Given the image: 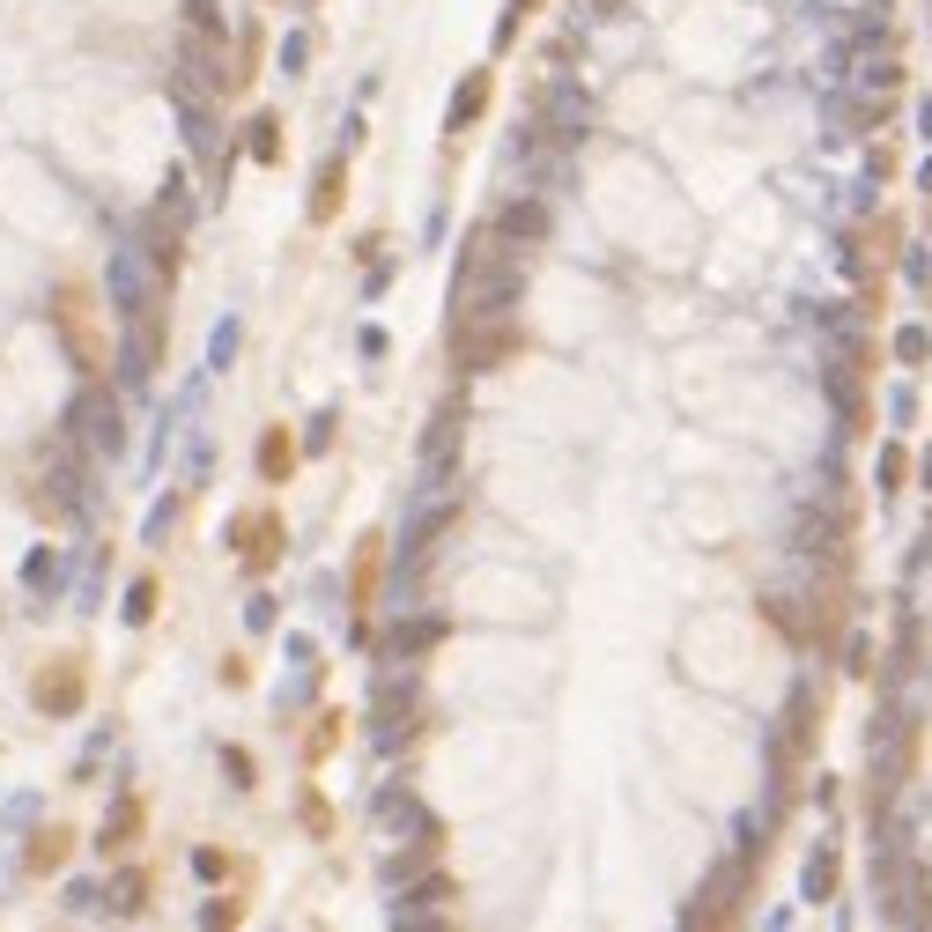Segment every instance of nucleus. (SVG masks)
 <instances>
[{
	"label": "nucleus",
	"instance_id": "obj_1",
	"mask_svg": "<svg viewBox=\"0 0 932 932\" xmlns=\"http://www.w3.org/2000/svg\"><path fill=\"white\" fill-rule=\"evenodd\" d=\"M518 348H526V326L511 311H496V319H452V370L459 378H481V370L511 363Z\"/></svg>",
	"mask_w": 932,
	"mask_h": 932
},
{
	"label": "nucleus",
	"instance_id": "obj_18",
	"mask_svg": "<svg viewBox=\"0 0 932 932\" xmlns=\"http://www.w3.org/2000/svg\"><path fill=\"white\" fill-rule=\"evenodd\" d=\"M289 466H296V437L289 430H267L260 437V481H289Z\"/></svg>",
	"mask_w": 932,
	"mask_h": 932
},
{
	"label": "nucleus",
	"instance_id": "obj_26",
	"mask_svg": "<svg viewBox=\"0 0 932 932\" xmlns=\"http://www.w3.org/2000/svg\"><path fill=\"white\" fill-rule=\"evenodd\" d=\"M186 23H193V38H215V45H222V15H215V0H186Z\"/></svg>",
	"mask_w": 932,
	"mask_h": 932
},
{
	"label": "nucleus",
	"instance_id": "obj_8",
	"mask_svg": "<svg viewBox=\"0 0 932 932\" xmlns=\"http://www.w3.org/2000/svg\"><path fill=\"white\" fill-rule=\"evenodd\" d=\"M444 637H452V622H444V614H407V622L385 629V659H393V666H415V659H430Z\"/></svg>",
	"mask_w": 932,
	"mask_h": 932
},
{
	"label": "nucleus",
	"instance_id": "obj_22",
	"mask_svg": "<svg viewBox=\"0 0 932 932\" xmlns=\"http://www.w3.org/2000/svg\"><path fill=\"white\" fill-rule=\"evenodd\" d=\"M452 896H459V888H452V873H430V881H415L407 896H400V910H407V918H422V910L452 903Z\"/></svg>",
	"mask_w": 932,
	"mask_h": 932
},
{
	"label": "nucleus",
	"instance_id": "obj_9",
	"mask_svg": "<svg viewBox=\"0 0 932 932\" xmlns=\"http://www.w3.org/2000/svg\"><path fill=\"white\" fill-rule=\"evenodd\" d=\"M141 829H148L141 792H119V799H112V814H104V829H97V851H104V859H126V851L141 844Z\"/></svg>",
	"mask_w": 932,
	"mask_h": 932
},
{
	"label": "nucleus",
	"instance_id": "obj_3",
	"mask_svg": "<svg viewBox=\"0 0 932 932\" xmlns=\"http://www.w3.org/2000/svg\"><path fill=\"white\" fill-rule=\"evenodd\" d=\"M82 703H89V659H82V652L38 666V681H30V711L38 718H74Z\"/></svg>",
	"mask_w": 932,
	"mask_h": 932
},
{
	"label": "nucleus",
	"instance_id": "obj_33",
	"mask_svg": "<svg viewBox=\"0 0 932 932\" xmlns=\"http://www.w3.org/2000/svg\"><path fill=\"white\" fill-rule=\"evenodd\" d=\"M896 356H903V363H925L932 341H925V333H903V341H896Z\"/></svg>",
	"mask_w": 932,
	"mask_h": 932
},
{
	"label": "nucleus",
	"instance_id": "obj_2",
	"mask_svg": "<svg viewBox=\"0 0 932 932\" xmlns=\"http://www.w3.org/2000/svg\"><path fill=\"white\" fill-rule=\"evenodd\" d=\"M74 444H89V452H104V459H112V452H126V407H119V393H112V385H104V378H89V385H82V400H74Z\"/></svg>",
	"mask_w": 932,
	"mask_h": 932
},
{
	"label": "nucleus",
	"instance_id": "obj_7",
	"mask_svg": "<svg viewBox=\"0 0 932 932\" xmlns=\"http://www.w3.org/2000/svg\"><path fill=\"white\" fill-rule=\"evenodd\" d=\"M230 548L245 555V570H252V578H267V570L282 563L289 533H282V518H274V511H245V518H230Z\"/></svg>",
	"mask_w": 932,
	"mask_h": 932
},
{
	"label": "nucleus",
	"instance_id": "obj_37",
	"mask_svg": "<svg viewBox=\"0 0 932 932\" xmlns=\"http://www.w3.org/2000/svg\"><path fill=\"white\" fill-rule=\"evenodd\" d=\"M925 126H932V104H925Z\"/></svg>",
	"mask_w": 932,
	"mask_h": 932
},
{
	"label": "nucleus",
	"instance_id": "obj_36",
	"mask_svg": "<svg viewBox=\"0 0 932 932\" xmlns=\"http://www.w3.org/2000/svg\"><path fill=\"white\" fill-rule=\"evenodd\" d=\"M925 489H932V459H925Z\"/></svg>",
	"mask_w": 932,
	"mask_h": 932
},
{
	"label": "nucleus",
	"instance_id": "obj_20",
	"mask_svg": "<svg viewBox=\"0 0 932 932\" xmlns=\"http://www.w3.org/2000/svg\"><path fill=\"white\" fill-rule=\"evenodd\" d=\"M245 156L252 163H282V119H274V112H260V119L245 126Z\"/></svg>",
	"mask_w": 932,
	"mask_h": 932
},
{
	"label": "nucleus",
	"instance_id": "obj_5",
	"mask_svg": "<svg viewBox=\"0 0 932 932\" xmlns=\"http://www.w3.org/2000/svg\"><path fill=\"white\" fill-rule=\"evenodd\" d=\"M748 873H755V851L740 866H718L711 881H703V896L681 910V925H733L740 918V896H748Z\"/></svg>",
	"mask_w": 932,
	"mask_h": 932
},
{
	"label": "nucleus",
	"instance_id": "obj_16",
	"mask_svg": "<svg viewBox=\"0 0 932 932\" xmlns=\"http://www.w3.org/2000/svg\"><path fill=\"white\" fill-rule=\"evenodd\" d=\"M489 97H496V74L474 67V74L459 82V97H452V134H466V126L481 119V112H489Z\"/></svg>",
	"mask_w": 932,
	"mask_h": 932
},
{
	"label": "nucleus",
	"instance_id": "obj_30",
	"mask_svg": "<svg viewBox=\"0 0 932 932\" xmlns=\"http://www.w3.org/2000/svg\"><path fill=\"white\" fill-rule=\"evenodd\" d=\"M844 674H851V681H866V674H873V644H866V637L844 644Z\"/></svg>",
	"mask_w": 932,
	"mask_h": 932
},
{
	"label": "nucleus",
	"instance_id": "obj_14",
	"mask_svg": "<svg viewBox=\"0 0 932 932\" xmlns=\"http://www.w3.org/2000/svg\"><path fill=\"white\" fill-rule=\"evenodd\" d=\"M378 578H385V533H363V540H356V570H348V600L370 607Z\"/></svg>",
	"mask_w": 932,
	"mask_h": 932
},
{
	"label": "nucleus",
	"instance_id": "obj_27",
	"mask_svg": "<svg viewBox=\"0 0 932 932\" xmlns=\"http://www.w3.org/2000/svg\"><path fill=\"white\" fill-rule=\"evenodd\" d=\"M903 481H910V452H903V444H888V452H881V489L896 496Z\"/></svg>",
	"mask_w": 932,
	"mask_h": 932
},
{
	"label": "nucleus",
	"instance_id": "obj_12",
	"mask_svg": "<svg viewBox=\"0 0 932 932\" xmlns=\"http://www.w3.org/2000/svg\"><path fill=\"white\" fill-rule=\"evenodd\" d=\"M762 622H770L777 637H792V644L822 637V614H807V600H777V592H770V600H762Z\"/></svg>",
	"mask_w": 932,
	"mask_h": 932
},
{
	"label": "nucleus",
	"instance_id": "obj_34",
	"mask_svg": "<svg viewBox=\"0 0 932 932\" xmlns=\"http://www.w3.org/2000/svg\"><path fill=\"white\" fill-rule=\"evenodd\" d=\"M193 866H200V881H222V873H230V859H222V851H200Z\"/></svg>",
	"mask_w": 932,
	"mask_h": 932
},
{
	"label": "nucleus",
	"instance_id": "obj_4",
	"mask_svg": "<svg viewBox=\"0 0 932 932\" xmlns=\"http://www.w3.org/2000/svg\"><path fill=\"white\" fill-rule=\"evenodd\" d=\"M814 740H822V696L814 688H792V703H785V733H777V777H799V762L814 755Z\"/></svg>",
	"mask_w": 932,
	"mask_h": 932
},
{
	"label": "nucleus",
	"instance_id": "obj_10",
	"mask_svg": "<svg viewBox=\"0 0 932 932\" xmlns=\"http://www.w3.org/2000/svg\"><path fill=\"white\" fill-rule=\"evenodd\" d=\"M548 230H555V215H548V200H511V208H496V237L504 245H548Z\"/></svg>",
	"mask_w": 932,
	"mask_h": 932
},
{
	"label": "nucleus",
	"instance_id": "obj_11",
	"mask_svg": "<svg viewBox=\"0 0 932 932\" xmlns=\"http://www.w3.org/2000/svg\"><path fill=\"white\" fill-rule=\"evenodd\" d=\"M163 363V319L156 311H134V333H126V378H156Z\"/></svg>",
	"mask_w": 932,
	"mask_h": 932
},
{
	"label": "nucleus",
	"instance_id": "obj_6",
	"mask_svg": "<svg viewBox=\"0 0 932 932\" xmlns=\"http://www.w3.org/2000/svg\"><path fill=\"white\" fill-rule=\"evenodd\" d=\"M52 326H60V341L74 348V363L97 378L104 356H97V341H89V289H82V282H60V289H52Z\"/></svg>",
	"mask_w": 932,
	"mask_h": 932
},
{
	"label": "nucleus",
	"instance_id": "obj_35",
	"mask_svg": "<svg viewBox=\"0 0 932 932\" xmlns=\"http://www.w3.org/2000/svg\"><path fill=\"white\" fill-rule=\"evenodd\" d=\"M592 15H622V0H592Z\"/></svg>",
	"mask_w": 932,
	"mask_h": 932
},
{
	"label": "nucleus",
	"instance_id": "obj_23",
	"mask_svg": "<svg viewBox=\"0 0 932 932\" xmlns=\"http://www.w3.org/2000/svg\"><path fill=\"white\" fill-rule=\"evenodd\" d=\"M341 726H348L341 711H326L319 726H311V733H304V762H326V755H333V748H341Z\"/></svg>",
	"mask_w": 932,
	"mask_h": 932
},
{
	"label": "nucleus",
	"instance_id": "obj_32",
	"mask_svg": "<svg viewBox=\"0 0 932 932\" xmlns=\"http://www.w3.org/2000/svg\"><path fill=\"white\" fill-rule=\"evenodd\" d=\"M200 918H208V925H237V918H245V903H237V896H215Z\"/></svg>",
	"mask_w": 932,
	"mask_h": 932
},
{
	"label": "nucleus",
	"instance_id": "obj_31",
	"mask_svg": "<svg viewBox=\"0 0 932 932\" xmlns=\"http://www.w3.org/2000/svg\"><path fill=\"white\" fill-rule=\"evenodd\" d=\"M252 74H260V30H245V45H237V89H245Z\"/></svg>",
	"mask_w": 932,
	"mask_h": 932
},
{
	"label": "nucleus",
	"instance_id": "obj_13",
	"mask_svg": "<svg viewBox=\"0 0 932 932\" xmlns=\"http://www.w3.org/2000/svg\"><path fill=\"white\" fill-rule=\"evenodd\" d=\"M341 200H348V156H326L319 178H311V208H304V215L333 222V215H341Z\"/></svg>",
	"mask_w": 932,
	"mask_h": 932
},
{
	"label": "nucleus",
	"instance_id": "obj_29",
	"mask_svg": "<svg viewBox=\"0 0 932 932\" xmlns=\"http://www.w3.org/2000/svg\"><path fill=\"white\" fill-rule=\"evenodd\" d=\"M296 814H304V829H311V836H333V807H326L319 792H304V807H296Z\"/></svg>",
	"mask_w": 932,
	"mask_h": 932
},
{
	"label": "nucleus",
	"instance_id": "obj_17",
	"mask_svg": "<svg viewBox=\"0 0 932 932\" xmlns=\"http://www.w3.org/2000/svg\"><path fill=\"white\" fill-rule=\"evenodd\" d=\"M459 430H466V407H459V400H444V407H437V422H430V437H422V459H452Z\"/></svg>",
	"mask_w": 932,
	"mask_h": 932
},
{
	"label": "nucleus",
	"instance_id": "obj_25",
	"mask_svg": "<svg viewBox=\"0 0 932 932\" xmlns=\"http://www.w3.org/2000/svg\"><path fill=\"white\" fill-rule=\"evenodd\" d=\"M807 896H814V903H829V896H836V851H822V859L807 866Z\"/></svg>",
	"mask_w": 932,
	"mask_h": 932
},
{
	"label": "nucleus",
	"instance_id": "obj_21",
	"mask_svg": "<svg viewBox=\"0 0 932 932\" xmlns=\"http://www.w3.org/2000/svg\"><path fill=\"white\" fill-rule=\"evenodd\" d=\"M156 600H163V578H156V570H141V578L126 585V622H134V629H141V622H156Z\"/></svg>",
	"mask_w": 932,
	"mask_h": 932
},
{
	"label": "nucleus",
	"instance_id": "obj_28",
	"mask_svg": "<svg viewBox=\"0 0 932 932\" xmlns=\"http://www.w3.org/2000/svg\"><path fill=\"white\" fill-rule=\"evenodd\" d=\"M222 777H230L237 792H252V777H260V770H252V755H245V748H222Z\"/></svg>",
	"mask_w": 932,
	"mask_h": 932
},
{
	"label": "nucleus",
	"instance_id": "obj_15",
	"mask_svg": "<svg viewBox=\"0 0 932 932\" xmlns=\"http://www.w3.org/2000/svg\"><path fill=\"white\" fill-rule=\"evenodd\" d=\"M67 859H74V829H60V822H52V829H38V836H30L23 873H38V881H45V873H60Z\"/></svg>",
	"mask_w": 932,
	"mask_h": 932
},
{
	"label": "nucleus",
	"instance_id": "obj_24",
	"mask_svg": "<svg viewBox=\"0 0 932 932\" xmlns=\"http://www.w3.org/2000/svg\"><path fill=\"white\" fill-rule=\"evenodd\" d=\"M540 8H548V0H511V8H504V23H496V52H504V45H518V30L533 23Z\"/></svg>",
	"mask_w": 932,
	"mask_h": 932
},
{
	"label": "nucleus",
	"instance_id": "obj_19",
	"mask_svg": "<svg viewBox=\"0 0 932 932\" xmlns=\"http://www.w3.org/2000/svg\"><path fill=\"white\" fill-rule=\"evenodd\" d=\"M148 888H156V881H148L141 866H126L119 881H112V896H104V903L119 910V918H141V910H148Z\"/></svg>",
	"mask_w": 932,
	"mask_h": 932
}]
</instances>
